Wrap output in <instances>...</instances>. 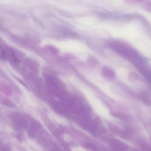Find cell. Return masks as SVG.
Instances as JSON below:
<instances>
[{"mask_svg": "<svg viewBox=\"0 0 151 151\" xmlns=\"http://www.w3.org/2000/svg\"><path fill=\"white\" fill-rule=\"evenodd\" d=\"M102 73L104 77L109 79H113L115 76L114 70L107 66H103L102 69Z\"/></svg>", "mask_w": 151, "mask_h": 151, "instance_id": "obj_1", "label": "cell"}, {"mask_svg": "<svg viewBox=\"0 0 151 151\" xmlns=\"http://www.w3.org/2000/svg\"><path fill=\"white\" fill-rule=\"evenodd\" d=\"M110 145L114 149H123L124 145L122 143L116 140H111L110 141Z\"/></svg>", "mask_w": 151, "mask_h": 151, "instance_id": "obj_2", "label": "cell"}, {"mask_svg": "<svg viewBox=\"0 0 151 151\" xmlns=\"http://www.w3.org/2000/svg\"><path fill=\"white\" fill-rule=\"evenodd\" d=\"M126 3L129 4H143L144 0H123Z\"/></svg>", "mask_w": 151, "mask_h": 151, "instance_id": "obj_3", "label": "cell"}, {"mask_svg": "<svg viewBox=\"0 0 151 151\" xmlns=\"http://www.w3.org/2000/svg\"><path fill=\"white\" fill-rule=\"evenodd\" d=\"M83 147L86 149L93 150L95 148L93 145L89 143H85L83 144Z\"/></svg>", "mask_w": 151, "mask_h": 151, "instance_id": "obj_4", "label": "cell"}, {"mask_svg": "<svg viewBox=\"0 0 151 151\" xmlns=\"http://www.w3.org/2000/svg\"><path fill=\"white\" fill-rule=\"evenodd\" d=\"M88 62L91 65H92L97 64V61L94 58L92 57H90L88 58Z\"/></svg>", "mask_w": 151, "mask_h": 151, "instance_id": "obj_5", "label": "cell"}]
</instances>
